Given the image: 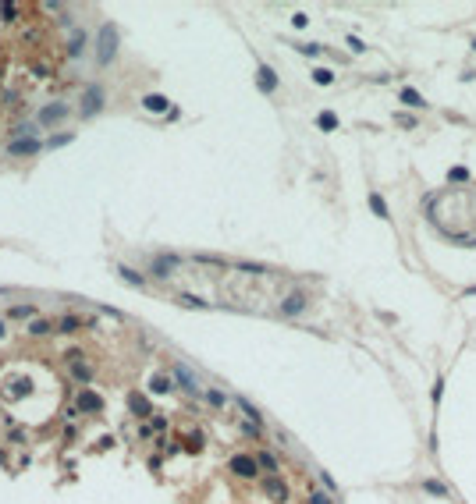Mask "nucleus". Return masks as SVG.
Here are the masks:
<instances>
[{
    "label": "nucleus",
    "instance_id": "9",
    "mask_svg": "<svg viewBox=\"0 0 476 504\" xmlns=\"http://www.w3.org/2000/svg\"><path fill=\"white\" fill-rule=\"evenodd\" d=\"M231 469H234L238 476H256V461L242 454V458H234V461H231Z\"/></svg>",
    "mask_w": 476,
    "mask_h": 504
},
{
    "label": "nucleus",
    "instance_id": "7",
    "mask_svg": "<svg viewBox=\"0 0 476 504\" xmlns=\"http://www.w3.org/2000/svg\"><path fill=\"white\" fill-rule=\"evenodd\" d=\"M174 266H178V256H160V259H153V274L156 277H171Z\"/></svg>",
    "mask_w": 476,
    "mask_h": 504
},
{
    "label": "nucleus",
    "instance_id": "32",
    "mask_svg": "<svg viewBox=\"0 0 476 504\" xmlns=\"http://www.w3.org/2000/svg\"><path fill=\"white\" fill-rule=\"evenodd\" d=\"M472 47H476V40H472Z\"/></svg>",
    "mask_w": 476,
    "mask_h": 504
},
{
    "label": "nucleus",
    "instance_id": "14",
    "mask_svg": "<svg viewBox=\"0 0 476 504\" xmlns=\"http://www.w3.org/2000/svg\"><path fill=\"white\" fill-rule=\"evenodd\" d=\"M178 305H185V309H206L210 302H203V298H195V295H178Z\"/></svg>",
    "mask_w": 476,
    "mask_h": 504
},
{
    "label": "nucleus",
    "instance_id": "19",
    "mask_svg": "<svg viewBox=\"0 0 476 504\" xmlns=\"http://www.w3.org/2000/svg\"><path fill=\"white\" fill-rule=\"evenodd\" d=\"M75 327H78V320H75V316H64V320L57 323V330H64V334H71Z\"/></svg>",
    "mask_w": 476,
    "mask_h": 504
},
{
    "label": "nucleus",
    "instance_id": "12",
    "mask_svg": "<svg viewBox=\"0 0 476 504\" xmlns=\"http://www.w3.org/2000/svg\"><path fill=\"white\" fill-rule=\"evenodd\" d=\"M78 408H82V412H96V408H100V398H96V394H89V391H86V394H78Z\"/></svg>",
    "mask_w": 476,
    "mask_h": 504
},
{
    "label": "nucleus",
    "instance_id": "5",
    "mask_svg": "<svg viewBox=\"0 0 476 504\" xmlns=\"http://www.w3.org/2000/svg\"><path fill=\"white\" fill-rule=\"evenodd\" d=\"M174 376H178V383L185 387L188 394H195V391H199V380L192 376V369H188V366H174Z\"/></svg>",
    "mask_w": 476,
    "mask_h": 504
},
{
    "label": "nucleus",
    "instance_id": "21",
    "mask_svg": "<svg viewBox=\"0 0 476 504\" xmlns=\"http://www.w3.org/2000/svg\"><path fill=\"white\" fill-rule=\"evenodd\" d=\"M426 490H430V493H437V497H448V486H444V483H433V479H430V483H426Z\"/></svg>",
    "mask_w": 476,
    "mask_h": 504
},
{
    "label": "nucleus",
    "instance_id": "13",
    "mask_svg": "<svg viewBox=\"0 0 476 504\" xmlns=\"http://www.w3.org/2000/svg\"><path fill=\"white\" fill-rule=\"evenodd\" d=\"M313 82H316V86H331V82H334V71H331V68H316V71H313Z\"/></svg>",
    "mask_w": 476,
    "mask_h": 504
},
{
    "label": "nucleus",
    "instance_id": "8",
    "mask_svg": "<svg viewBox=\"0 0 476 504\" xmlns=\"http://www.w3.org/2000/svg\"><path fill=\"white\" fill-rule=\"evenodd\" d=\"M256 86H260L263 93H274V89H277V79H274V71H270L267 64H263V68L256 71Z\"/></svg>",
    "mask_w": 476,
    "mask_h": 504
},
{
    "label": "nucleus",
    "instance_id": "20",
    "mask_svg": "<svg viewBox=\"0 0 476 504\" xmlns=\"http://www.w3.org/2000/svg\"><path fill=\"white\" fill-rule=\"evenodd\" d=\"M29 330H32V334H50V323H47V320H36V323H29Z\"/></svg>",
    "mask_w": 476,
    "mask_h": 504
},
{
    "label": "nucleus",
    "instance_id": "11",
    "mask_svg": "<svg viewBox=\"0 0 476 504\" xmlns=\"http://www.w3.org/2000/svg\"><path fill=\"white\" fill-rule=\"evenodd\" d=\"M117 274H121V277H125L132 288H142V284H146V281H142V274H135L132 266H117Z\"/></svg>",
    "mask_w": 476,
    "mask_h": 504
},
{
    "label": "nucleus",
    "instance_id": "22",
    "mask_svg": "<svg viewBox=\"0 0 476 504\" xmlns=\"http://www.w3.org/2000/svg\"><path fill=\"white\" fill-rule=\"evenodd\" d=\"M238 270H249V274H267V266H260V263H238Z\"/></svg>",
    "mask_w": 476,
    "mask_h": 504
},
{
    "label": "nucleus",
    "instance_id": "2",
    "mask_svg": "<svg viewBox=\"0 0 476 504\" xmlns=\"http://www.w3.org/2000/svg\"><path fill=\"white\" fill-rule=\"evenodd\" d=\"M100 107H103V89H100V86H89L86 96H82V114H86V118H93Z\"/></svg>",
    "mask_w": 476,
    "mask_h": 504
},
{
    "label": "nucleus",
    "instance_id": "15",
    "mask_svg": "<svg viewBox=\"0 0 476 504\" xmlns=\"http://www.w3.org/2000/svg\"><path fill=\"white\" fill-rule=\"evenodd\" d=\"M316 125H320V128H327V132H334V128H338V118H334L331 110H324L320 118H316Z\"/></svg>",
    "mask_w": 476,
    "mask_h": 504
},
{
    "label": "nucleus",
    "instance_id": "17",
    "mask_svg": "<svg viewBox=\"0 0 476 504\" xmlns=\"http://www.w3.org/2000/svg\"><path fill=\"white\" fill-rule=\"evenodd\" d=\"M370 210H373L377 217H387V206H384V199H380V196H370Z\"/></svg>",
    "mask_w": 476,
    "mask_h": 504
},
{
    "label": "nucleus",
    "instance_id": "31",
    "mask_svg": "<svg viewBox=\"0 0 476 504\" xmlns=\"http://www.w3.org/2000/svg\"><path fill=\"white\" fill-rule=\"evenodd\" d=\"M0 337H4V323H0Z\"/></svg>",
    "mask_w": 476,
    "mask_h": 504
},
{
    "label": "nucleus",
    "instance_id": "1",
    "mask_svg": "<svg viewBox=\"0 0 476 504\" xmlns=\"http://www.w3.org/2000/svg\"><path fill=\"white\" fill-rule=\"evenodd\" d=\"M114 54H117V25L107 22V25L100 29V36H96V61H100V64H110Z\"/></svg>",
    "mask_w": 476,
    "mask_h": 504
},
{
    "label": "nucleus",
    "instance_id": "27",
    "mask_svg": "<svg viewBox=\"0 0 476 504\" xmlns=\"http://www.w3.org/2000/svg\"><path fill=\"white\" fill-rule=\"evenodd\" d=\"M306 57H316V54H320V47H316V43H306V47H299Z\"/></svg>",
    "mask_w": 476,
    "mask_h": 504
},
{
    "label": "nucleus",
    "instance_id": "24",
    "mask_svg": "<svg viewBox=\"0 0 476 504\" xmlns=\"http://www.w3.org/2000/svg\"><path fill=\"white\" fill-rule=\"evenodd\" d=\"M68 50H71V54H82V32L71 36V47H68Z\"/></svg>",
    "mask_w": 476,
    "mask_h": 504
},
{
    "label": "nucleus",
    "instance_id": "16",
    "mask_svg": "<svg viewBox=\"0 0 476 504\" xmlns=\"http://www.w3.org/2000/svg\"><path fill=\"white\" fill-rule=\"evenodd\" d=\"M402 103H409V107H423V96H419L416 89H402Z\"/></svg>",
    "mask_w": 476,
    "mask_h": 504
},
{
    "label": "nucleus",
    "instance_id": "26",
    "mask_svg": "<svg viewBox=\"0 0 476 504\" xmlns=\"http://www.w3.org/2000/svg\"><path fill=\"white\" fill-rule=\"evenodd\" d=\"M451 181H469V171H465V167H455V171H451Z\"/></svg>",
    "mask_w": 476,
    "mask_h": 504
},
{
    "label": "nucleus",
    "instance_id": "28",
    "mask_svg": "<svg viewBox=\"0 0 476 504\" xmlns=\"http://www.w3.org/2000/svg\"><path fill=\"white\" fill-rule=\"evenodd\" d=\"M348 47H352L355 54H363V50H366V47H363V40H355V36H348Z\"/></svg>",
    "mask_w": 476,
    "mask_h": 504
},
{
    "label": "nucleus",
    "instance_id": "3",
    "mask_svg": "<svg viewBox=\"0 0 476 504\" xmlns=\"http://www.w3.org/2000/svg\"><path fill=\"white\" fill-rule=\"evenodd\" d=\"M68 114V103H50V107H43L39 110V125H54V121H61Z\"/></svg>",
    "mask_w": 476,
    "mask_h": 504
},
{
    "label": "nucleus",
    "instance_id": "25",
    "mask_svg": "<svg viewBox=\"0 0 476 504\" xmlns=\"http://www.w3.org/2000/svg\"><path fill=\"white\" fill-rule=\"evenodd\" d=\"M0 15H4V18H8V22H11V18H15V15H18V8H15V4H0Z\"/></svg>",
    "mask_w": 476,
    "mask_h": 504
},
{
    "label": "nucleus",
    "instance_id": "4",
    "mask_svg": "<svg viewBox=\"0 0 476 504\" xmlns=\"http://www.w3.org/2000/svg\"><path fill=\"white\" fill-rule=\"evenodd\" d=\"M8 153H15V157H29V153H39V139H15L8 146Z\"/></svg>",
    "mask_w": 476,
    "mask_h": 504
},
{
    "label": "nucleus",
    "instance_id": "10",
    "mask_svg": "<svg viewBox=\"0 0 476 504\" xmlns=\"http://www.w3.org/2000/svg\"><path fill=\"white\" fill-rule=\"evenodd\" d=\"M281 309H285V313H302V309H306V298H302V295H288V298L281 302Z\"/></svg>",
    "mask_w": 476,
    "mask_h": 504
},
{
    "label": "nucleus",
    "instance_id": "6",
    "mask_svg": "<svg viewBox=\"0 0 476 504\" xmlns=\"http://www.w3.org/2000/svg\"><path fill=\"white\" fill-rule=\"evenodd\" d=\"M142 107H146L149 114H164V110H167V96L149 93V96H142ZM167 114H171V110H167Z\"/></svg>",
    "mask_w": 476,
    "mask_h": 504
},
{
    "label": "nucleus",
    "instance_id": "23",
    "mask_svg": "<svg viewBox=\"0 0 476 504\" xmlns=\"http://www.w3.org/2000/svg\"><path fill=\"white\" fill-rule=\"evenodd\" d=\"M132 408H135L139 415H149V408H146V401H142L139 394H132Z\"/></svg>",
    "mask_w": 476,
    "mask_h": 504
},
{
    "label": "nucleus",
    "instance_id": "29",
    "mask_svg": "<svg viewBox=\"0 0 476 504\" xmlns=\"http://www.w3.org/2000/svg\"><path fill=\"white\" fill-rule=\"evenodd\" d=\"M64 142H71V135H57V139H50V146L57 149V146H64Z\"/></svg>",
    "mask_w": 476,
    "mask_h": 504
},
{
    "label": "nucleus",
    "instance_id": "18",
    "mask_svg": "<svg viewBox=\"0 0 476 504\" xmlns=\"http://www.w3.org/2000/svg\"><path fill=\"white\" fill-rule=\"evenodd\" d=\"M149 387H153L156 394H164V391H171V383H167L164 376H153V383H149Z\"/></svg>",
    "mask_w": 476,
    "mask_h": 504
},
{
    "label": "nucleus",
    "instance_id": "30",
    "mask_svg": "<svg viewBox=\"0 0 476 504\" xmlns=\"http://www.w3.org/2000/svg\"><path fill=\"white\" fill-rule=\"evenodd\" d=\"M313 504H331V500H327L324 493H313Z\"/></svg>",
    "mask_w": 476,
    "mask_h": 504
}]
</instances>
